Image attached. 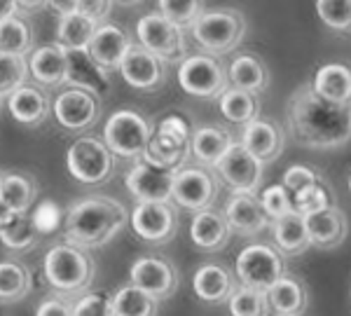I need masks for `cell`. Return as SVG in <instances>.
<instances>
[{
    "label": "cell",
    "instance_id": "53",
    "mask_svg": "<svg viewBox=\"0 0 351 316\" xmlns=\"http://www.w3.org/2000/svg\"><path fill=\"white\" fill-rule=\"evenodd\" d=\"M117 3H122V5H136V3H141V0H117Z\"/></svg>",
    "mask_w": 351,
    "mask_h": 316
},
{
    "label": "cell",
    "instance_id": "27",
    "mask_svg": "<svg viewBox=\"0 0 351 316\" xmlns=\"http://www.w3.org/2000/svg\"><path fill=\"white\" fill-rule=\"evenodd\" d=\"M192 289L197 297L208 304L228 302L230 295L234 293V274L220 263H206L192 276Z\"/></svg>",
    "mask_w": 351,
    "mask_h": 316
},
{
    "label": "cell",
    "instance_id": "15",
    "mask_svg": "<svg viewBox=\"0 0 351 316\" xmlns=\"http://www.w3.org/2000/svg\"><path fill=\"white\" fill-rule=\"evenodd\" d=\"M117 71L122 80L138 92H157L167 82V61L145 49L141 42L129 47Z\"/></svg>",
    "mask_w": 351,
    "mask_h": 316
},
{
    "label": "cell",
    "instance_id": "42",
    "mask_svg": "<svg viewBox=\"0 0 351 316\" xmlns=\"http://www.w3.org/2000/svg\"><path fill=\"white\" fill-rule=\"evenodd\" d=\"M160 12L180 28H192L206 10H204V0H160Z\"/></svg>",
    "mask_w": 351,
    "mask_h": 316
},
{
    "label": "cell",
    "instance_id": "11",
    "mask_svg": "<svg viewBox=\"0 0 351 316\" xmlns=\"http://www.w3.org/2000/svg\"><path fill=\"white\" fill-rule=\"evenodd\" d=\"M129 223L141 241L164 246L178 232V211L171 202H138Z\"/></svg>",
    "mask_w": 351,
    "mask_h": 316
},
{
    "label": "cell",
    "instance_id": "25",
    "mask_svg": "<svg viewBox=\"0 0 351 316\" xmlns=\"http://www.w3.org/2000/svg\"><path fill=\"white\" fill-rule=\"evenodd\" d=\"M265 293L274 316H302L309 307V289L295 274L286 272Z\"/></svg>",
    "mask_w": 351,
    "mask_h": 316
},
{
    "label": "cell",
    "instance_id": "48",
    "mask_svg": "<svg viewBox=\"0 0 351 316\" xmlns=\"http://www.w3.org/2000/svg\"><path fill=\"white\" fill-rule=\"evenodd\" d=\"M112 3L115 0H80V10L77 12L92 16L99 24H104V19L112 12Z\"/></svg>",
    "mask_w": 351,
    "mask_h": 316
},
{
    "label": "cell",
    "instance_id": "24",
    "mask_svg": "<svg viewBox=\"0 0 351 316\" xmlns=\"http://www.w3.org/2000/svg\"><path fill=\"white\" fill-rule=\"evenodd\" d=\"M127 31L115 24H99L96 28L92 42H89V56L96 61L99 66H104L106 71H117L124 59V54L132 47Z\"/></svg>",
    "mask_w": 351,
    "mask_h": 316
},
{
    "label": "cell",
    "instance_id": "52",
    "mask_svg": "<svg viewBox=\"0 0 351 316\" xmlns=\"http://www.w3.org/2000/svg\"><path fill=\"white\" fill-rule=\"evenodd\" d=\"M12 218H14V211L8 204H5L3 199H0V228H3V225H8Z\"/></svg>",
    "mask_w": 351,
    "mask_h": 316
},
{
    "label": "cell",
    "instance_id": "10",
    "mask_svg": "<svg viewBox=\"0 0 351 316\" xmlns=\"http://www.w3.org/2000/svg\"><path fill=\"white\" fill-rule=\"evenodd\" d=\"M52 115L66 132H87L101 117V94L71 84L52 101Z\"/></svg>",
    "mask_w": 351,
    "mask_h": 316
},
{
    "label": "cell",
    "instance_id": "21",
    "mask_svg": "<svg viewBox=\"0 0 351 316\" xmlns=\"http://www.w3.org/2000/svg\"><path fill=\"white\" fill-rule=\"evenodd\" d=\"M10 115L24 127H40L52 115V99L40 84H21L8 97Z\"/></svg>",
    "mask_w": 351,
    "mask_h": 316
},
{
    "label": "cell",
    "instance_id": "8",
    "mask_svg": "<svg viewBox=\"0 0 351 316\" xmlns=\"http://www.w3.org/2000/svg\"><path fill=\"white\" fill-rule=\"evenodd\" d=\"M178 84L197 99H220L230 87L228 69L213 54H190L178 66Z\"/></svg>",
    "mask_w": 351,
    "mask_h": 316
},
{
    "label": "cell",
    "instance_id": "43",
    "mask_svg": "<svg viewBox=\"0 0 351 316\" xmlns=\"http://www.w3.org/2000/svg\"><path fill=\"white\" fill-rule=\"evenodd\" d=\"M260 202H263V206H265V211H267L269 220H276V218L286 216V213L295 211V199H293V193L286 188L284 183L265 188L263 195H260Z\"/></svg>",
    "mask_w": 351,
    "mask_h": 316
},
{
    "label": "cell",
    "instance_id": "54",
    "mask_svg": "<svg viewBox=\"0 0 351 316\" xmlns=\"http://www.w3.org/2000/svg\"><path fill=\"white\" fill-rule=\"evenodd\" d=\"M0 190H3V173H0Z\"/></svg>",
    "mask_w": 351,
    "mask_h": 316
},
{
    "label": "cell",
    "instance_id": "9",
    "mask_svg": "<svg viewBox=\"0 0 351 316\" xmlns=\"http://www.w3.org/2000/svg\"><path fill=\"white\" fill-rule=\"evenodd\" d=\"M216 169L211 167H180L173 176V193L171 202L178 204L185 211H204V208H211L213 202L218 197V173H213Z\"/></svg>",
    "mask_w": 351,
    "mask_h": 316
},
{
    "label": "cell",
    "instance_id": "23",
    "mask_svg": "<svg viewBox=\"0 0 351 316\" xmlns=\"http://www.w3.org/2000/svg\"><path fill=\"white\" fill-rule=\"evenodd\" d=\"M307 230L311 236V246L321 248V251H332V248L342 246V241L349 234V220L344 211L335 204L321 208V211L309 213Z\"/></svg>",
    "mask_w": 351,
    "mask_h": 316
},
{
    "label": "cell",
    "instance_id": "37",
    "mask_svg": "<svg viewBox=\"0 0 351 316\" xmlns=\"http://www.w3.org/2000/svg\"><path fill=\"white\" fill-rule=\"evenodd\" d=\"M112 307H115V316H157L160 300L143 289H138V286L129 284L115 291Z\"/></svg>",
    "mask_w": 351,
    "mask_h": 316
},
{
    "label": "cell",
    "instance_id": "20",
    "mask_svg": "<svg viewBox=\"0 0 351 316\" xmlns=\"http://www.w3.org/2000/svg\"><path fill=\"white\" fill-rule=\"evenodd\" d=\"M232 228L228 223L225 211L220 213L218 208H204L192 216L190 223V239L199 251L204 253H218L230 244Z\"/></svg>",
    "mask_w": 351,
    "mask_h": 316
},
{
    "label": "cell",
    "instance_id": "7",
    "mask_svg": "<svg viewBox=\"0 0 351 316\" xmlns=\"http://www.w3.org/2000/svg\"><path fill=\"white\" fill-rule=\"evenodd\" d=\"M234 274L239 284L267 291L286 274V256L274 244H251L237 256Z\"/></svg>",
    "mask_w": 351,
    "mask_h": 316
},
{
    "label": "cell",
    "instance_id": "13",
    "mask_svg": "<svg viewBox=\"0 0 351 316\" xmlns=\"http://www.w3.org/2000/svg\"><path fill=\"white\" fill-rule=\"evenodd\" d=\"M129 279L134 286L150 293L160 302L173 297L180 286L178 267L164 256H141L129 269Z\"/></svg>",
    "mask_w": 351,
    "mask_h": 316
},
{
    "label": "cell",
    "instance_id": "18",
    "mask_svg": "<svg viewBox=\"0 0 351 316\" xmlns=\"http://www.w3.org/2000/svg\"><path fill=\"white\" fill-rule=\"evenodd\" d=\"M28 71H31V77L40 87H61V84L68 82V49L59 42L31 49Z\"/></svg>",
    "mask_w": 351,
    "mask_h": 316
},
{
    "label": "cell",
    "instance_id": "39",
    "mask_svg": "<svg viewBox=\"0 0 351 316\" xmlns=\"http://www.w3.org/2000/svg\"><path fill=\"white\" fill-rule=\"evenodd\" d=\"M230 316H269L267 293L251 289V286H237L228 300Z\"/></svg>",
    "mask_w": 351,
    "mask_h": 316
},
{
    "label": "cell",
    "instance_id": "35",
    "mask_svg": "<svg viewBox=\"0 0 351 316\" xmlns=\"http://www.w3.org/2000/svg\"><path fill=\"white\" fill-rule=\"evenodd\" d=\"M0 241L12 253H26L36 248L40 241L36 218H31V213H14V218L8 225L0 228Z\"/></svg>",
    "mask_w": 351,
    "mask_h": 316
},
{
    "label": "cell",
    "instance_id": "29",
    "mask_svg": "<svg viewBox=\"0 0 351 316\" xmlns=\"http://www.w3.org/2000/svg\"><path fill=\"white\" fill-rule=\"evenodd\" d=\"M230 87H239L253 94H263L269 87V69L258 54L243 52L237 54L228 66Z\"/></svg>",
    "mask_w": 351,
    "mask_h": 316
},
{
    "label": "cell",
    "instance_id": "45",
    "mask_svg": "<svg viewBox=\"0 0 351 316\" xmlns=\"http://www.w3.org/2000/svg\"><path fill=\"white\" fill-rule=\"evenodd\" d=\"M75 316H115L112 295L104 291H87L75 297Z\"/></svg>",
    "mask_w": 351,
    "mask_h": 316
},
{
    "label": "cell",
    "instance_id": "41",
    "mask_svg": "<svg viewBox=\"0 0 351 316\" xmlns=\"http://www.w3.org/2000/svg\"><path fill=\"white\" fill-rule=\"evenodd\" d=\"M321 21L337 33H351V0H316Z\"/></svg>",
    "mask_w": 351,
    "mask_h": 316
},
{
    "label": "cell",
    "instance_id": "4",
    "mask_svg": "<svg viewBox=\"0 0 351 316\" xmlns=\"http://www.w3.org/2000/svg\"><path fill=\"white\" fill-rule=\"evenodd\" d=\"M190 31L195 42L199 45L204 52L220 56L232 52L234 47H239V42L246 36V16L239 10H232V8L206 10L192 24Z\"/></svg>",
    "mask_w": 351,
    "mask_h": 316
},
{
    "label": "cell",
    "instance_id": "40",
    "mask_svg": "<svg viewBox=\"0 0 351 316\" xmlns=\"http://www.w3.org/2000/svg\"><path fill=\"white\" fill-rule=\"evenodd\" d=\"M28 73L31 71H28L26 54H12L0 49V94L5 99L16 92L21 84H26Z\"/></svg>",
    "mask_w": 351,
    "mask_h": 316
},
{
    "label": "cell",
    "instance_id": "47",
    "mask_svg": "<svg viewBox=\"0 0 351 316\" xmlns=\"http://www.w3.org/2000/svg\"><path fill=\"white\" fill-rule=\"evenodd\" d=\"M36 316H75V300H71L68 295L54 293L47 295L40 304L36 307Z\"/></svg>",
    "mask_w": 351,
    "mask_h": 316
},
{
    "label": "cell",
    "instance_id": "2",
    "mask_svg": "<svg viewBox=\"0 0 351 316\" xmlns=\"http://www.w3.org/2000/svg\"><path fill=\"white\" fill-rule=\"evenodd\" d=\"M127 208L108 195H89L68 208L64 220L66 241L82 248H101L110 244L127 225Z\"/></svg>",
    "mask_w": 351,
    "mask_h": 316
},
{
    "label": "cell",
    "instance_id": "38",
    "mask_svg": "<svg viewBox=\"0 0 351 316\" xmlns=\"http://www.w3.org/2000/svg\"><path fill=\"white\" fill-rule=\"evenodd\" d=\"M33 26L26 14H12L0 19V49L12 54H31L33 49Z\"/></svg>",
    "mask_w": 351,
    "mask_h": 316
},
{
    "label": "cell",
    "instance_id": "49",
    "mask_svg": "<svg viewBox=\"0 0 351 316\" xmlns=\"http://www.w3.org/2000/svg\"><path fill=\"white\" fill-rule=\"evenodd\" d=\"M47 5L59 16L73 14V12H77V10H80V0H47Z\"/></svg>",
    "mask_w": 351,
    "mask_h": 316
},
{
    "label": "cell",
    "instance_id": "14",
    "mask_svg": "<svg viewBox=\"0 0 351 316\" xmlns=\"http://www.w3.org/2000/svg\"><path fill=\"white\" fill-rule=\"evenodd\" d=\"M216 173L232 193H256L258 185L263 183L265 165L239 141L218 162Z\"/></svg>",
    "mask_w": 351,
    "mask_h": 316
},
{
    "label": "cell",
    "instance_id": "55",
    "mask_svg": "<svg viewBox=\"0 0 351 316\" xmlns=\"http://www.w3.org/2000/svg\"><path fill=\"white\" fill-rule=\"evenodd\" d=\"M3 99H5V97H3V94H0V108H3Z\"/></svg>",
    "mask_w": 351,
    "mask_h": 316
},
{
    "label": "cell",
    "instance_id": "17",
    "mask_svg": "<svg viewBox=\"0 0 351 316\" xmlns=\"http://www.w3.org/2000/svg\"><path fill=\"white\" fill-rule=\"evenodd\" d=\"M225 216H228L232 232L241 236H256L271 225L256 193H232L225 204Z\"/></svg>",
    "mask_w": 351,
    "mask_h": 316
},
{
    "label": "cell",
    "instance_id": "44",
    "mask_svg": "<svg viewBox=\"0 0 351 316\" xmlns=\"http://www.w3.org/2000/svg\"><path fill=\"white\" fill-rule=\"evenodd\" d=\"M293 199H295V211L309 216V213L321 211V208L332 204V190H330V185H328V180H321V183L298 193Z\"/></svg>",
    "mask_w": 351,
    "mask_h": 316
},
{
    "label": "cell",
    "instance_id": "12",
    "mask_svg": "<svg viewBox=\"0 0 351 316\" xmlns=\"http://www.w3.org/2000/svg\"><path fill=\"white\" fill-rule=\"evenodd\" d=\"M138 42L152 54H157L164 61H178L185 54V38L183 28L173 24L169 16H164L160 10L141 16L136 24Z\"/></svg>",
    "mask_w": 351,
    "mask_h": 316
},
{
    "label": "cell",
    "instance_id": "22",
    "mask_svg": "<svg viewBox=\"0 0 351 316\" xmlns=\"http://www.w3.org/2000/svg\"><path fill=\"white\" fill-rule=\"evenodd\" d=\"M190 155H192V138L167 132V129H157V132L152 134L148 148H145L141 160L150 162V165H155V167L178 171L180 167H185Z\"/></svg>",
    "mask_w": 351,
    "mask_h": 316
},
{
    "label": "cell",
    "instance_id": "26",
    "mask_svg": "<svg viewBox=\"0 0 351 316\" xmlns=\"http://www.w3.org/2000/svg\"><path fill=\"white\" fill-rule=\"evenodd\" d=\"M271 241L286 258H298L311 248V236L307 230V218L300 211H291L286 216L271 220Z\"/></svg>",
    "mask_w": 351,
    "mask_h": 316
},
{
    "label": "cell",
    "instance_id": "19",
    "mask_svg": "<svg viewBox=\"0 0 351 316\" xmlns=\"http://www.w3.org/2000/svg\"><path fill=\"white\" fill-rule=\"evenodd\" d=\"M241 143L246 145L248 152L258 157L263 165H271L281 157V152L286 148V132L271 120H258L248 122L243 127Z\"/></svg>",
    "mask_w": 351,
    "mask_h": 316
},
{
    "label": "cell",
    "instance_id": "1",
    "mask_svg": "<svg viewBox=\"0 0 351 316\" xmlns=\"http://www.w3.org/2000/svg\"><path fill=\"white\" fill-rule=\"evenodd\" d=\"M291 138L309 150H335L351 141V106L332 104L302 84L286 104Z\"/></svg>",
    "mask_w": 351,
    "mask_h": 316
},
{
    "label": "cell",
    "instance_id": "28",
    "mask_svg": "<svg viewBox=\"0 0 351 316\" xmlns=\"http://www.w3.org/2000/svg\"><path fill=\"white\" fill-rule=\"evenodd\" d=\"M234 143L237 141L230 129L220 127V124H202L192 134V155L199 165L216 169Z\"/></svg>",
    "mask_w": 351,
    "mask_h": 316
},
{
    "label": "cell",
    "instance_id": "50",
    "mask_svg": "<svg viewBox=\"0 0 351 316\" xmlns=\"http://www.w3.org/2000/svg\"><path fill=\"white\" fill-rule=\"evenodd\" d=\"M43 8H47V0H16V10H19V14L40 12Z\"/></svg>",
    "mask_w": 351,
    "mask_h": 316
},
{
    "label": "cell",
    "instance_id": "6",
    "mask_svg": "<svg viewBox=\"0 0 351 316\" xmlns=\"http://www.w3.org/2000/svg\"><path fill=\"white\" fill-rule=\"evenodd\" d=\"M66 169L77 183L101 185L115 171V155L104 138L80 136L66 152Z\"/></svg>",
    "mask_w": 351,
    "mask_h": 316
},
{
    "label": "cell",
    "instance_id": "16",
    "mask_svg": "<svg viewBox=\"0 0 351 316\" xmlns=\"http://www.w3.org/2000/svg\"><path fill=\"white\" fill-rule=\"evenodd\" d=\"M171 169L155 167L145 160H136V165L127 173V190L136 202H171L173 193Z\"/></svg>",
    "mask_w": 351,
    "mask_h": 316
},
{
    "label": "cell",
    "instance_id": "46",
    "mask_svg": "<svg viewBox=\"0 0 351 316\" xmlns=\"http://www.w3.org/2000/svg\"><path fill=\"white\" fill-rule=\"evenodd\" d=\"M321 180H326V178L321 176L316 169H311L307 165H293L291 169H286L284 180H281V183H284L286 188L293 193V197H295L298 193H302V190L311 188V185L321 183Z\"/></svg>",
    "mask_w": 351,
    "mask_h": 316
},
{
    "label": "cell",
    "instance_id": "32",
    "mask_svg": "<svg viewBox=\"0 0 351 316\" xmlns=\"http://www.w3.org/2000/svg\"><path fill=\"white\" fill-rule=\"evenodd\" d=\"M0 199L5 202L14 213H31L33 204L38 199V183L33 176L21 171L3 173V190Z\"/></svg>",
    "mask_w": 351,
    "mask_h": 316
},
{
    "label": "cell",
    "instance_id": "51",
    "mask_svg": "<svg viewBox=\"0 0 351 316\" xmlns=\"http://www.w3.org/2000/svg\"><path fill=\"white\" fill-rule=\"evenodd\" d=\"M16 12H19V10H16V0H0V19L12 16Z\"/></svg>",
    "mask_w": 351,
    "mask_h": 316
},
{
    "label": "cell",
    "instance_id": "5",
    "mask_svg": "<svg viewBox=\"0 0 351 316\" xmlns=\"http://www.w3.org/2000/svg\"><path fill=\"white\" fill-rule=\"evenodd\" d=\"M152 134L155 129L148 122V117L129 108L115 110L104 127V141L108 143L112 155L122 157V160H141Z\"/></svg>",
    "mask_w": 351,
    "mask_h": 316
},
{
    "label": "cell",
    "instance_id": "33",
    "mask_svg": "<svg viewBox=\"0 0 351 316\" xmlns=\"http://www.w3.org/2000/svg\"><path fill=\"white\" fill-rule=\"evenodd\" d=\"M220 112L223 117L232 124H241L246 127L248 122L258 120L260 117V101L258 94L246 92V89L239 87H228L223 92V97L218 99Z\"/></svg>",
    "mask_w": 351,
    "mask_h": 316
},
{
    "label": "cell",
    "instance_id": "36",
    "mask_svg": "<svg viewBox=\"0 0 351 316\" xmlns=\"http://www.w3.org/2000/svg\"><path fill=\"white\" fill-rule=\"evenodd\" d=\"M33 289L31 269L19 260H0V302H21Z\"/></svg>",
    "mask_w": 351,
    "mask_h": 316
},
{
    "label": "cell",
    "instance_id": "56",
    "mask_svg": "<svg viewBox=\"0 0 351 316\" xmlns=\"http://www.w3.org/2000/svg\"><path fill=\"white\" fill-rule=\"evenodd\" d=\"M349 193H351V178H349Z\"/></svg>",
    "mask_w": 351,
    "mask_h": 316
},
{
    "label": "cell",
    "instance_id": "3",
    "mask_svg": "<svg viewBox=\"0 0 351 316\" xmlns=\"http://www.w3.org/2000/svg\"><path fill=\"white\" fill-rule=\"evenodd\" d=\"M43 274L54 293L75 297L87 293L94 284L96 263L89 256V248L64 241L47 251L43 260Z\"/></svg>",
    "mask_w": 351,
    "mask_h": 316
},
{
    "label": "cell",
    "instance_id": "31",
    "mask_svg": "<svg viewBox=\"0 0 351 316\" xmlns=\"http://www.w3.org/2000/svg\"><path fill=\"white\" fill-rule=\"evenodd\" d=\"M311 87L332 104L351 106V66L326 64L316 71Z\"/></svg>",
    "mask_w": 351,
    "mask_h": 316
},
{
    "label": "cell",
    "instance_id": "34",
    "mask_svg": "<svg viewBox=\"0 0 351 316\" xmlns=\"http://www.w3.org/2000/svg\"><path fill=\"white\" fill-rule=\"evenodd\" d=\"M99 21L82 12H73L59 16V26H56V42L64 45L66 49H89Z\"/></svg>",
    "mask_w": 351,
    "mask_h": 316
},
{
    "label": "cell",
    "instance_id": "30",
    "mask_svg": "<svg viewBox=\"0 0 351 316\" xmlns=\"http://www.w3.org/2000/svg\"><path fill=\"white\" fill-rule=\"evenodd\" d=\"M106 73L108 71L96 64L87 49H68V84L101 94L108 89V75Z\"/></svg>",
    "mask_w": 351,
    "mask_h": 316
}]
</instances>
